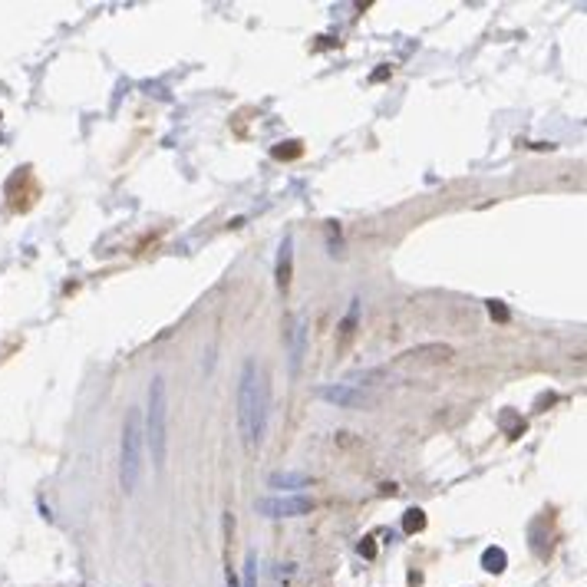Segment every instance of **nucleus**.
<instances>
[{
  "label": "nucleus",
  "instance_id": "6",
  "mask_svg": "<svg viewBox=\"0 0 587 587\" xmlns=\"http://www.w3.org/2000/svg\"><path fill=\"white\" fill-rule=\"evenodd\" d=\"M310 485V479L303 475V472H274L271 475V488H277V492H290V488H307Z\"/></svg>",
  "mask_w": 587,
  "mask_h": 587
},
{
  "label": "nucleus",
  "instance_id": "7",
  "mask_svg": "<svg viewBox=\"0 0 587 587\" xmlns=\"http://www.w3.org/2000/svg\"><path fill=\"white\" fill-rule=\"evenodd\" d=\"M294 241L290 238H284L281 241V251H277V287H287L290 284V261H294Z\"/></svg>",
  "mask_w": 587,
  "mask_h": 587
},
{
  "label": "nucleus",
  "instance_id": "2",
  "mask_svg": "<svg viewBox=\"0 0 587 587\" xmlns=\"http://www.w3.org/2000/svg\"><path fill=\"white\" fill-rule=\"evenodd\" d=\"M142 449H146V433H142V409H129L122 422V442H119V485L126 492L139 488L142 479Z\"/></svg>",
  "mask_w": 587,
  "mask_h": 587
},
{
  "label": "nucleus",
  "instance_id": "3",
  "mask_svg": "<svg viewBox=\"0 0 587 587\" xmlns=\"http://www.w3.org/2000/svg\"><path fill=\"white\" fill-rule=\"evenodd\" d=\"M146 422H142V433H146V442L152 446V459L155 465L165 462V433H168V403H165V380L155 376L149 383V406H146Z\"/></svg>",
  "mask_w": 587,
  "mask_h": 587
},
{
  "label": "nucleus",
  "instance_id": "8",
  "mask_svg": "<svg viewBox=\"0 0 587 587\" xmlns=\"http://www.w3.org/2000/svg\"><path fill=\"white\" fill-rule=\"evenodd\" d=\"M303 320H294V330H290V373H297L301 369V360H303Z\"/></svg>",
  "mask_w": 587,
  "mask_h": 587
},
{
  "label": "nucleus",
  "instance_id": "10",
  "mask_svg": "<svg viewBox=\"0 0 587 587\" xmlns=\"http://www.w3.org/2000/svg\"><path fill=\"white\" fill-rule=\"evenodd\" d=\"M406 525H409V528H422V511H409Z\"/></svg>",
  "mask_w": 587,
  "mask_h": 587
},
{
  "label": "nucleus",
  "instance_id": "5",
  "mask_svg": "<svg viewBox=\"0 0 587 587\" xmlns=\"http://www.w3.org/2000/svg\"><path fill=\"white\" fill-rule=\"evenodd\" d=\"M320 400H327V403L334 406H343V409H353V406H367L373 403V396L363 393V389H356L350 383H336V386H320L317 389Z\"/></svg>",
  "mask_w": 587,
  "mask_h": 587
},
{
  "label": "nucleus",
  "instance_id": "1",
  "mask_svg": "<svg viewBox=\"0 0 587 587\" xmlns=\"http://www.w3.org/2000/svg\"><path fill=\"white\" fill-rule=\"evenodd\" d=\"M268 406H271V389L264 383V376L257 373L254 360H244L241 383H238V426H241L244 446H254V442L264 439L268 413H271Z\"/></svg>",
  "mask_w": 587,
  "mask_h": 587
},
{
  "label": "nucleus",
  "instance_id": "9",
  "mask_svg": "<svg viewBox=\"0 0 587 587\" xmlns=\"http://www.w3.org/2000/svg\"><path fill=\"white\" fill-rule=\"evenodd\" d=\"M485 564H488V571H502L505 554H502V551H488V554H485Z\"/></svg>",
  "mask_w": 587,
  "mask_h": 587
},
{
  "label": "nucleus",
  "instance_id": "4",
  "mask_svg": "<svg viewBox=\"0 0 587 587\" xmlns=\"http://www.w3.org/2000/svg\"><path fill=\"white\" fill-rule=\"evenodd\" d=\"M314 508V498L307 495H271V498H257V511L268 518H294Z\"/></svg>",
  "mask_w": 587,
  "mask_h": 587
}]
</instances>
